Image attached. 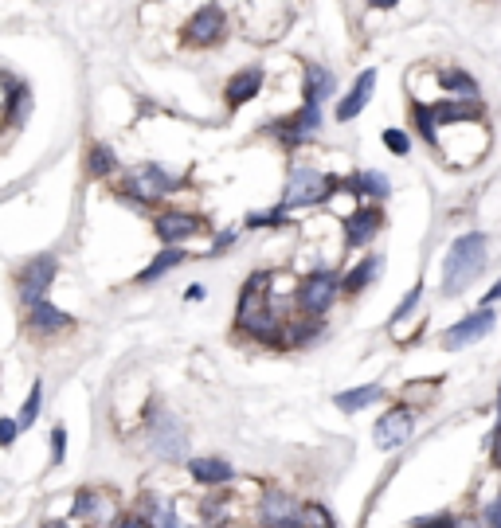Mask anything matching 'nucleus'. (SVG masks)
<instances>
[{"mask_svg":"<svg viewBox=\"0 0 501 528\" xmlns=\"http://www.w3.org/2000/svg\"><path fill=\"white\" fill-rule=\"evenodd\" d=\"M274 278L255 270L239 294V306H235V333L255 341V345H271V349H286V317L274 306Z\"/></svg>","mask_w":501,"mask_h":528,"instance_id":"obj_1","label":"nucleus"},{"mask_svg":"<svg viewBox=\"0 0 501 528\" xmlns=\"http://www.w3.org/2000/svg\"><path fill=\"white\" fill-rule=\"evenodd\" d=\"M184 176L173 173L169 165H161V161H141L137 169L130 173H122L118 180V200L122 204H130L134 212H149V216H157L161 212V200H169L173 192H181Z\"/></svg>","mask_w":501,"mask_h":528,"instance_id":"obj_2","label":"nucleus"},{"mask_svg":"<svg viewBox=\"0 0 501 528\" xmlns=\"http://www.w3.org/2000/svg\"><path fill=\"white\" fill-rule=\"evenodd\" d=\"M490 251H494V239L486 231H466L458 235L443 259V298H458L466 294V286L490 266Z\"/></svg>","mask_w":501,"mask_h":528,"instance_id":"obj_3","label":"nucleus"},{"mask_svg":"<svg viewBox=\"0 0 501 528\" xmlns=\"http://www.w3.org/2000/svg\"><path fill=\"white\" fill-rule=\"evenodd\" d=\"M141 442L145 450L165 462V466H177V462H188V427H184L181 415H173L169 407L153 403L145 407L141 415Z\"/></svg>","mask_w":501,"mask_h":528,"instance_id":"obj_4","label":"nucleus"},{"mask_svg":"<svg viewBox=\"0 0 501 528\" xmlns=\"http://www.w3.org/2000/svg\"><path fill=\"white\" fill-rule=\"evenodd\" d=\"M341 298H345V294H341V270L318 266V270H310L306 278L294 282V298H290V302H294V309H298V317L325 321Z\"/></svg>","mask_w":501,"mask_h":528,"instance_id":"obj_5","label":"nucleus"},{"mask_svg":"<svg viewBox=\"0 0 501 528\" xmlns=\"http://www.w3.org/2000/svg\"><path fill=\"white\" fill-rule=\"evenodd\" d=\"M337 192H345V180L341 176H325L310 165H294L286 184H282V208L286 212H302V208H318L325 200H333Z\"/></svg>","mask_w":501,"mask_h":528,"instance_id":"obj_6","label":"nucleus"},{"mask_svg":"<svg viewBox=\"0 0 501 528\" xmlns=\"http://www.w3.org/2000/svg\"><path fill=\"white\" fill-rule=\"evenodd\" d=\"M55 278H59V255H55V251H40V255H32L28 263L16 270V278H12V286H16V302H20L24 309L47 302V298H51Z\"/></svg>","mask_w":501,"mask_h":528,"instance_id":"obj_7","label":"nucleus"},{"mask_svg":"<svg viewBox=\"0 0 501 528\" xmlns=\"http://www.w3.org/2000/svg\"><path fill=\"white\" fill-rule=\"evenodd\" d=\"M224 40H228V12H224L216 0L200 4V8L184 20V28H181L184 47H192V51H208V47H220Z\"/></svg>","mask_w":501,"mask_h":528,"instance_id":"obj_8","label":"nucleus"},{"mask_svg":"<svg viewBox=\"0 0 501 528\" xmlns=\"http://www.w3.org/2000/svg\"><path fill=\"white\" fill-rule=\"evenodd\" d=\"M118 497L102 485H79L71 497V521L83 528H110L118 521Z\"/></svg>","mask_w":501,"mask_h":528,"instance_id":"obj_9","label":"nucleus"},{"mask_svg":"<svg viewBox=\"0 0 501 528\" xmlns=\"http://www.w3.org/2000/svg\"><path fill=\"white\" fill-rule=\"evenodd\" d=\"M321 126H325V110H321L318 102H302L290 118H278V122H271L267 133H271L282 149H302L310 137H318Z\"/></svg>","mask_w":501,"mask_h":528,"instance_id":"obj_10","label":"nucleus"},{"mask_svg":"<svg viewBox=\"0 0 501 528\" xmlns=\"http://www.w3.org/2000/svg\"><path fill=\"white\" fill-rule=\"evenodd\" d=\"M384 208L380 204H357L353 212H345L341 216V239H345V251H368L372 243H376V235L384 231Z\"/></svg>","mask_w":501,"mask_h":528,"instance_id":"obj_11","label":"nucleus"},{"mask_svg":"<svg viewBox=\"0 0 501 528\" xmlns=\"http://www.w3.org/2000/svg\"><path fill=\"white\" fill-rule=\"evenodd\" d=\"M494 329H498V313H494V306H478L474 313L458 317L455 325H447V329L439 333V349L455 352V349H466V345H478V341H486Z\"/></svg>","mask_w":501,"mask_h":528,"instance_id":"obj_12","label":"nucleus"},{"mask_svg":"<svg viewBox=\"0 0 501 528\" xmlns=\"http://www.w3.org/2000/svg\"><path fill=\"white\" fill-rule=\"evenodd\" d=\"M204 231H208V220L196 212H184V208H161L153 216V235L161 239V247H184V243L200 239Z\"/></svg>","mask_w":501,"mask_h":528,"instance_id":"obj_13","label":"nucleus"},{"mask_svg":"<svg viewBox=\"0 0 501 528\" xmlns=\"http://www.w3.org/2000/svg\"><path fill=\"white\" fill-rule=\"evenodd\" d=\"M411 435H415V411L404 407V403H392V407L376 419V427H372V442H376V450H384V454L404 450Z\"/></svg>","mask_w":501,"mask_h":528,"instance_id":"obj_14","label":"nucleus"},{"mask_svg":"<svg viewBox=\"0 0 501 528\" xmlns=\"http://www.w3.org/2000/svg\"><path fill=\"white\" fill-rule=\"evenodd\" d=\"M75 329V317L67 313V309H59L51 298L40 302V306L24 309V333L32 337V341H55V337H63V333H71Z\"/></svg>","mask_w":501,"mask_h":528,"instance_id":"obj_15","label":"nucleus"},{"mask_svg":"<svg viewBox=\"0 0 501 528\" xmlns=\"http://www.w3.org/2000/svg\"><path fill=\"white\" fill-rule=\"evenodd\" d=\"M372 94H376V67H365V71L353 79V87L337 98V106H333V118H337L341 126H345V122H357V118H361V114L368 110Z\"/></svg>","mask_w":501,"mask_h":528,"instance_id":"obj_16","label":"nucleus"},{"mask_svg":"<svg viewBox=\"0 0 501 528\" xmlns=\"http://www.w3.org/2000/svg\"><path fill=\"white\" fill-rule=\"evenodd\" d=\"M188 466V478L196 485H204V489H228L239 474H235V466H231L228 458H220V454H204V458H188L184 462Z\"/></svg>","mask_w":501,"mask_h":528,"instance_id":"obj_17","label":"nucleus"},{"mask_svg":"<svg viewBox=\"0 0 501 528\" xmlns=\"http://www.w3.org/2000/svg\"><path fill=\"white\" fill-rule=\"evenodd\" d=\"M267 87V71L263 67H243V71H235L228 83H224V102H228V110H243L247 102H255L259 94Z\"/></svg>","mask_w":501,"mask_h":528,"instance_id":"obj_18","label":"nucleus"},{"mask_svg":"<svg viewBox=\"0 0 501 528\" xmlns=\"http://www.w3.org/2000/svg\"><path fill=\"white\" fill-rule=\"evenodd\" d=\"M134 509L149 521V528H188L177 513V501L173 497H161L153 489H141L134 501Z\"/></svg>","mask_w":501,"mask_h":528,"instance_id":"obj_19","label":"nucleus"},{"mask_svg":"<svg viewBox=\"0 0 501 528\" xmlns=\"http://www.w3.org/2000/svg\"><path fill=\"white\" fill-rule=\"evenodd\" d=\"M345 192L357 200V204H380L392 196V180L376 169H357V173L345 176Z\"/></svg>","mask_w":501,"mask_h":528,"instance_id":"obj_20","label":"nucleus"},{"mask_svg":"<svg viewBox=\"0 0 501 528\" xmlns=\"http://www.w3.org/2000/svg\"><path fill=\"white\" fill-rule=\"evenodd\" d=\"M329 98H341V94H337V75H333L329 67H321V63H306V67H302V102H318V106H325Z\"/></svg>","mask_w":501,"mask_h":528,"instance_id":"obj_21","label":"nucleus"},{"mask_svg":"<svg viewBox=\"0 0 501 528\" xmlns=\"http://www.w3.org/2000/svg\"><path fill=\"white\" fill-rule=\"evenodd\" d=\"M380 270H384V259H380V255H361L357 263L341 274V294H345V298H361L368 286L380 278Z\"/></svg>","mask_w":501,"mask_h":528,"instance_id":"obj_22","label":"nucleus"},{"mask_svg":"<svg viewBox=\"0 0 501 528\" xmlns=\"http://www.w3.org/2000/svg\"><path fill=\"white\" fill-rule=\"evenodd\" d=\"M184 259H188V251H184V247H161V251H157V255H153V259H149V263L134 274V286H153V282H161V278H165V274H173Z\"/></svg>","mask_w":501,"mask_h":528,"instance_id":"obj_23","label":"nucleus"},{"mask_svg":"<svg viewBox=\"0 0 501 528\" xmlns=\"http://www.w3.org/2000/svg\"><path fill=\"white\" fill-rule=\"evenodd\" d=\"M384 396H388L384 384H361V388L337 392V396H333V407H337L341 415H357V411H365V407H376Z\"/></svg>","mask_w":501,"mask_h":528,"instance_id":"obj_24","label":"nucleus"},{"mask_svg":"<svg viewBox=\"0 0 501 528\" xmlns=\"http://www.w3.org/2000/svg\"><path fill=\"white\" fill-rule=\"evenodd\" d=\"M83 165H87V176H91V180H110V176L122 173V165H118V153H114L106 141H91V145H87V157H83Z\"/></svg>","mask_w":501,"mask_h":528,"instance_id":"obj_25","label":"nucleus"},{"mask_svg":"<svg viewBox=\"0 0 501 528\" xmlns=\"http://www.w3.org/2000/svg\"><path fill=\"white\" fill-rule=\"evenodd\" d=\"M439 83H443V94L455 98V102H478V79L466 75L462 67H447V71L439 75Z\"/></svg>","mask_w":501,"mask_h":528,"instance_id":"obj_26","label":"nucleus"},{"mask_svg":"<svg viewBox=\"0 0 501 528\" xmlns=\"http://www.w3.org/2000/svg\"><path fill=\"white\" fill-rule=\"evenodd\" d=\"M235 497H228L224 489H216V493H208L200 505H196V513H200V521H204V528H224L228 525V517H231V505Z\"/></svg>","mask_w":501,"mask_h":528,"instance_id":"obj_27","label":"nucleus"},{"mask_svg":"<svg viewBox=\"0 0 501 528\" xmlns=\"http://www.w3.org/2000/svg\"><path fill=\"white\" fill-rule=\"evenodd\" d=\"M32 114V90L28 83H8V126L16 130V126H24V118Z\"/></svg>","mask_w":501,"mask_h":528,"instance_id":"obj_28","label":"nucleus"},{"mask_svg":"<svg viewBox=\"0 0 501 528\" xmlns=\"http://www.w3.org/2000/svg\"><path fill=\"white\" fill-rule=\"evenodd\" d=\"M40 411H44V380H32L28 396H24L20 411H16L20 427H24V431H32V427H36V419H40Z\"/></svg>","mask_w":501,"mask_h":528,"instance_id":"obj_29","label":"nucleus"},{"mask_svg":"<svg viewBox=\"0 0 501 528\" xmlns=\"http://www.w3.org/2000/svg\"><path fill=\"white\" fill-rule=\"evenodd\" d=\"M298 525L302 528H337V517L329 513V505L325 501H302V509H298Z\"/></svg>","mask_w":501,"mask_h":528,"instance_id":"obj_30","label":"nucleus"},{"mask_svg":"<svg viewBox=\"0 0 501 528\" xmlns=\"http://www.w3.org/2000/svg\"><path fill=\"white\" fill-rule=\"evenodd\" d=\"M411 126H415V133L427 141V145H435L439 149V122H435V110L431 106H411Z\"/></svg>","mask_w":501,"mask_h":528,"instance_id":"obj_31","label":"nucleus"},{"mask_svg":"<svg viewBox=\"0 0 501 528\" xmlns=\"http://www.w3.org/2000/svg\"><path fill=\"white\" fill-rule=\"evenodd\" d=\"M290 216H294V212H286V208L278 204V208H267V212H251V216L243 220V227H247V231H263V227L274 231V227H286Z\"/></svg>","mask_w":501,"mask_h":528,"instance_id":"obj_32","label":"nucleus"},{"mask_svg":"<svg viewBox=\"0 0 501 528\" xmlns=\"http://www.w3.org/2000/svg\"><path fill=\"white\" fill-rule=\"evenodd\" d=\"M47 446H51V454H47V466H51V470H59V466L67 462V427H63V423H55V427H51Z\"/></svg>","mask_w":501,"mask_h":528,"instance_id":"obj_33","label":"nucleus"},{"mask_svg":"<svg viewBox=\"0 0 501 528\" xmlns=\"http://www.w3.org/2000/svg\"><path fill=\"white\" fill-rule=\"evenodd\" d=\"M419 302H423V282H415L408 294L400 298V306H396V313H392V325H404V321H411V317H415V309H419Z\"/></svg>","mask_w":501,"mask_h":528,"instance_id":"obj_34","label":"nucleus"},{"mask_svg":"<svg viewBox=\"0 0 501 528\" xmlns=\"http://www.w3.org/2000/svg\"><path fill=\"white\" fill-rule=\"evenodd\" d=\"M435 392H439V384H408L404 396H400V403L415 411V407H427V403L435 399Z\"/></svg>","mask_w":501,"mask_h":528,"instance_id":"obj_35","label":"nucleus"},{"mask_svg":"<svg viewBox=\"0 0 501 528\" xmlns=\"http://www.w3.org/2000/svg\"><path fill=\"white\" fill-rule=\"evenodd\" d=\"M380 141H384V149L396 153V157H408L411 153V137H408V130H400V126H388V130L380 133Z\"/></svg>","mask_w":501,"mask_h":528,"instance_id":"obj_36","label":"nucleus"},{"mask_svg":"<svg viewBox=\"0 0 501 528\" xmlns=\"http://www.w3.org/2000/svg\"><path fill=\"white\" fill-rule=\"evenodd\" d=\"M235 243H239V227H224V231H216V239L208 243V251H204V255L220 259V255H228Z\"/></svg>","mask_w":501,"mask_h":528,"instance_id":"obj_37","label":"nucleus"},{"mask_svg":"<svg viewBox=\"0 0 501 528\" xmlns=\"http://www.w3.org/2000/svg\"><path fill=\"white\" fill-rule=\"evenodd\" d=\"M20 435H24L20 419H16V415H0V450H12Z\"/></svg>","mask_w":501,"mask_h":528,"instance_id":"obj_38","label":"nucleus"},{"mask_svg":"<svg viewBox=\"0 0 501 528\" xmlns=\"http://www.w3.org/2000/svg\"><path fill=\"white\" fill-rule=\"evenodd\" d=\"M455 509H439V513H427V517H415L408 528H451L455 525Z\"/></svg>","mask_w":501,"mask_h":528,"instance_id":"obj_39","label":"nucleus"},{"mask_svg":"<svg viewBox=\"0 0 501 528\" xmlns=\"http://www.w3.org/2000/svg\"><path fill=\"white\" fill-rule=\"evenodd\" d=\"M482 528H501V493L486 501V509H482Z\"/></svg>","mask_w":501,"mask_h":528,"instance_id":"obj_40","label":"nucleus"},{"mask_svg":"<svg viewBox=\"0 0 501 528\" xmlns=\"http://www.w3.org/2000/svg\"><path fill=\"white\" fill-rule=\"evenodd\" d=\"M110 528H149V521H145L137 509H126V513H118V521Z\"/></svg>","mask_w":501,"mask_h":528,"instance_id":"obj_41","label":"nucleus"},{"mask_svg":"<svg viewBox=\"0 0 501 528\" xmlns=\"http://www.w3.org/2000/svg\"><path fill=\"white\" fill-rule=\"evenodd\" d=\"M490 462L501 470V423H494V435H490Z\"/></svg>","mask_w":501,"mask_h":528,"instance_id":"obj_42","label":"nucleus"},{"mask_svg":"<svg viewBox=\"0 0 501 528\" xmlns=\"http://www.w3.org/2000/svg\"><path fill=\"white\" fill-rule=\"evenodd\" d=\"M498 302H501V278L490 286V290H486V294H482V306H498Z\"/></svg>","mask_w":501,"mask_h":528,"instance_id":"obj_43","label":"nucleus"},{"mask_svg":"<svg viewBox=\"0 0 501 528\" xmlns=\"http://www.w3.org/2000/svg\"><path fill=\"white\" fill-rule=\"evenodd\" d=\"M451 528H482V517H470V513H458Z\"/></svg>","mask_w":501,"mask_h":528,"instance_id":"obj_44","label":"nucleus"},{"mask_svg":"<svg viewBox=\"0 0 501 528\" xmlns=\"http://www.w3.org/2000/svg\"><path fill=\"white\" fill-rule=\"evenodd\" d=\"M184 298H188V302H204V298H208V290H204V286H188V290H184Z\"/></svg>","mask_w":501,"mask_h":528,"instance_id":"obj_45","label":"nucleus"},{"mask_svg":"<svg viewBox=\"0 0 501 528\" xmlns=\"http://www.w3.org/2000/svg\"><path fill=\"white\" fill-rule=\"evenodd\" d=\"M392 4H400V0H368V8H376V12H388Z\"/></svg>","mask_w":501,"mask_h":528,"instance_id":"obj_46","label":"nucleus"},{"mask_svg":"<svg viewBox=\"0 0 501 528\" xmlns=\"http://www.w3.org/2000/svg\"><path fill=\"white\" fill-rule=\"evenodd\" d=\"M40 528H83V525H75V521H44Z\"/></svg>","mask_w":501,"mask_h":528,"instance_id":"obj_47","label":"nucleus"},{"mask_svg":"<svg viewBox=\"0 0 501 528\" xmlns=\"http://www.w3.org/2000/svg\"><path fill=\"white\" fill-rule=\"evenodd\" d=\"M494 415H498V423H501V380H498V396H494Z\"/></svg>","mask_w":501,"mask_h":528,"instance_id":"obj_48","label":"nucleus"}]
</instances>
